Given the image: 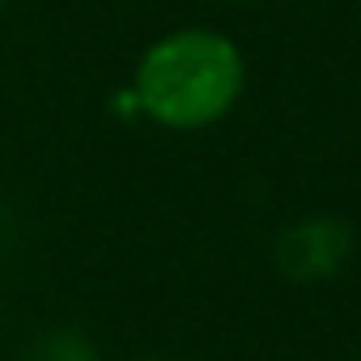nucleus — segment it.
<instances>
[{"instance_id":"nucleus-1","label":"nucleus","mask_w":361,"mask_h":361,"mask_svg":"<svg viewBox=\"0 0 361 361\" xmlns=\"http://www.w3.org/2000/svg\"><path fill=\"white\" fill-rule=\"evenodd\" d=\"M140 119L161 132H204L247 94L243 47L213 26H183L153 39L132 73Z\"/></svg>"},{"instance_id":"nucleus-2","label":"nucleus","mask_w":361,"mask_h":361,"mask_svg":"<svg viewBox=\"0 0 361 361\" xmlns=\"http://www.w3.org/2000/svg\"><path fill=\"white\" fill-rule=\"evenodd\" d=\"M353 251V230L336 217H302L276 238V268L289 281H327Z\"/></svg>"},{"instance_id":"nucleus-3","label":"nucleus","mask_w":361,"mask_h":361,"mask_svg":"<svg viewBox=\"0 0 361 361\" xmlns=\"http://www.w3.org/2000/svg\"><path fill=\"white\" fill-rule=\"evenodd\" d=\"M30 361H98V348H94L81 331L60 327V331H47V336L35 340Z\"/></svg>"},{"instance_id":"nucleus-4","label":"nucleus","mask_w":361,"mask_h":361,"mask_svg":"<svg viewBox=\"0 0 361 361\" xmlns=\"http://www.w3.org/2000/svg\"><path fill=\"white\" fill-rule=\"evenodd\" d=\"M213 5H247V0H213Z\"/></svg>"},{"instance_id":"nucleus-5","label":"nucleus","mask_w":361,"mask_h":361,"mask_svg":"<svg viewBox=\"0 0 361 361\" xmlns=\"http://www.w3.org/2000/svg\"><path fill=\"white\" fill-rule=\"evenodd\" d=\"M145 361H170V357H145Z\"/></svg>"},{"instance_id":"nucleus-6","label":"nucleus","mask_w":361,"mask_h":361,"mask_svg":"<svg viewBox=\"0 0 361 361\" xmlns=\"http://www.w3.org/2000/svg\"><path fill=\"white\" fill-rule=\"evenodd\" d=\"M0 9H5V0H0Z\"/></svg>"}]
</instances>
